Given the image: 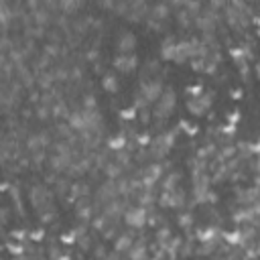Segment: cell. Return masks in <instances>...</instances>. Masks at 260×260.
Listing matches in <instances>:
<instances>
[{"instance_id":"obj_1","label":"cell","mask_w":260,"mask_h":260,"mask_svg":"<svg viewBox=\"0 0 260 260\" xmlns=\"http://www.w3.org/2000/svg\"><path fill=\"white\" fill-rule=\"evenodd\" d=\"M177 134H179V128L177 130H162L160 134H156L148 142L150 160H165L171 154V150L175 148V144H177Z\"/></svg>"},{"instance_id":"obj_2","label":"cell","mask_w":260,"mask_h":260,"mask_svg":"<svg viewBox=\"0 0 260 260\" xmlns=\"http://www.w3.org/2000/svg\"><path fill=\"white\" fill-rule=\"evenodd\" d=\"M165 85L160 79H146L140 83L138 91L134 93V108L142 110V108H152V104L160 98Z\"/></svg>"},{"instance_id":"obj_3","label":"cell","mask_w":260,"mask_h":260,"mask_svg":"<svg viewBox=\"0 0 260 260\" xmlns=\"http://www.w3.org/2000/svg\"><path fill=\"white\" fill-rule=\"evenodd\" d=\"M175 108H177V91H175L173 87H165L162 93H160V98H158V100L152 104V108H150L152 120L158 122V124H165V122L173 116Z\"/></svg>"},{"instance_id":"obj_4","label":"cell","mask_w":260,"mask_h":260,"mask_svg":"<svg viewBox=\"0 0 260 260\" xmlns=\"http://www.w3.org/2000/svg\"><path fill=\"white\" fill-rule=\"evenodd\" d=\"M189 193L179 185L175 189H160L158 191V205L162 209H183L189 205Z\"/></svg>"},{"instance_id":"obj_5","label":"cell","mask_w":260,"mask_h":260,"mask_svg":"<svg viewBox=\"0 0 260 260\" xmlns=\"http://www.w3.org/2000/svg\"><path fill=\"white\" fill-rule=\"evenodd\" d=\"M150 209H152V207H150ZM150 209H148V207H144V205H140V203L130 205V207H126L122 221H124V223H126L130 230L140 232V230H144V228L148 225V215H150Z\"/></svg>"},{"instance_id":"obj_6","label":"cell","mask_w":260,"mask_h":260,"mask_svg":"<svg viewBox=\"0 0 260 260\" xmlns=\"http://www.w3.org/2000/svg\"><path fill=\"white\" fill-rule=\"evenodd\" d=\"M213 100H215V93L213 91H205V89L199 91L197 95H189L187 98V112L191 116H195V118H201L211 110Z\"/></svg>"},{"instance_id":"obj_7","label":"cell","mask_w":260,"mask_h":260,"mask_svg":"<svg viewBox=\"0 0 260 260\" xmlns=\"http://www.w3.org/2000/svg\"><path fill=\"white\" fill-rule=\"evenodd\" d=\"M112 65H114V69L118 73L130 75V73H134L138 69V57H136V53H118L114 57Z\"/></svg>"},{"instance_id":"obj_8","label":"cell","mask_w":260,"mask_h":260,"mask_svg":"<svg viewBox=\"0 0 260 260\" xmlns=\"http://www.w3.org/2000/svg\"><path fill=\"white\" fill-rule=\"evenodd\" d=\"M234 199H236V205H252V203L260 201V189H258L256 185L236 187V191H234Z\"/></svg>"},{"instance_id":"obj_9","label":"cell","mask_w":260,"mask_h":260,"mask_svg":"<svg viewBox=\"0 0 260 260\" xmlns=\"http://www.w3.org/2000/svg\"><path fill=\"white\" fill-rule=\"evenodd\" d=\"M124 211H126V205H124L118 197L112 199V201H108V203H104V209H102V213H104V215L108 217V221H112V223L122 221Z\"/></svg>"},{"instance_id":"obj_10","label":"cell","mask_w":260,"mask_h":260,"mask_svg":"<svg viewBox=\"0 0 260 260\" xmlns=\"http://www.w3.org/2000/svg\"><path fill=\"white\" fill-rule=\"evenodd\" d=\"M134 240H136V236H134V230L132 232H122V234H118L112 242V246H114V250L118 252V254H122V256H126L128 254V250L132 248V244H134Z\"/></svg>"},{"instance_id":"obj_11","label":"cell","mask_w":260,"mask_h":260,"mask_svg":"<svg viewBox=\"0 0 260 260\" xmlns=\"http://www.w3.org/2000/svg\"><path fill=\"white\" fill-rule=\"evenodd\" d=\"M136 47H138V39H136V35L130 32V30L122 32V35L118 37V41H116V49H118V53H134Z\"/></svg>"},{"instance_id":"obj_12","label":"cell","mask_w":260,"mask_h":260,"mask_svg":"<svg viewBox=\"0 0 260 260\" xmlns=\"http://www.w3.org/2000/svg\"><path fill=\"white\" fill-rule=\"evenodd\" d=\"M189 61H191V39H181V41H177L173 63L183 65V63H189Z\"/></svg>"},{"instance_id":"obj_13","label":"cell","mask_w":260,"mask_h":260,"mask_svg":"<svg viewBox=\"0 0 260 260\" xmlns=\"http://www.w3.org/2000/svg\"><path fill=\"white\" fill-rule=\"evenodd\" d=\"M146 256H150L148 240H146V238H136L134 244H132V248L128 250L126 258H130V260H142V258H146Z\"/></svg>"},{"instance_id":"obj_14","label":"cell","mask_w":260,"mask_h":260,"mask_svg":"<svg viewBox=\"0 0 260 260\" xmlns=\"http://www.w3.org/2000/svg\"><path fill=\"white\" fill-rule=\"evenodd\" d=\"M28 199H30V203L39 209V207H43V205H47V203L51 201V193H49L43 185H35V187H30V191H28Z\"/></svg>"},{"instance_id":"obj_15","label":"cell","mask_w":260,"mask_h":260,"mask_svg":"<svg viewBox=\"0 0 260 260\" xmlns=\"http://www.w3.org/2000/svg\"><path fill=\"white\" fill-rule=\"evenodd\" d=\"M181 179H183V173L181 171H175V169H169L165 175H162V179H160V189H175V187H179L181 185Z\"/></svg>"},{"instance_id":"obj_16","label":"cell","mask_w":260,"mask_h":260,"mask_svg":"<svg viewBox=\"0 0 260 260\" xmlns=\"http://www.w3.org/2000/svg\"><path fill=\"white\" fill-rule=\"evenodd\" d=\"M177 223L183 232H191V230H195V215L191 211H187V207H183L177 211Z\"/></svg>"},{"instance_id":"obj_17","label":"cell","mask_w":260,"mask_h":260,"mask_svg":"<svg viewBox=\"0 0 260 260\" xmlns=\"http://www.w3.org/2000/svg\"><path fill=\"white\" fill-rule=\"evenodd\" d=\"M175 49H177V39H173V37L162 39V41H160V59H162V61H171V63H173Z\"/></svg>"},{"instance_id":"obj_18","label":"cell","mask_w":260,"mask_h":260,"mask_svg":"<svg viewBox=\"0 0 260 260\" xmlns=\"http://www.w3.org/2000/svg\"><path fill=\"white\" fill-rule=\"evenodd\" d=\"M104 175L108 177V179H120L122 175H124V167L114 158V160H108L106 165H104Z\"/></svg>"},{"instance_id":"obj_19","label":"cell","mask_w":260,"mask_h":260,"mask_svg":"<svg viewBox=\"0 0 260 260\" xmlns=\"http://www.w3.org/2000/svg\"><path fill=\"white\" fill-rule=\"evenodd\" d=\"M108 148H110V150H114V152L126 150V148H128V138H126V134L110 136V138H108Z\"/></svg>"},{"instance_id":"obj_20","label":"cell","mask_w":260,"mask_h":260,"mask_svg":"<svg viewBox=\"0 0 260 260\" xmlns=\"http://www.w3.org/2000/svg\"><path fill=\"white\" fill-rule=\"evenodd\" d=\"M173 236H175V234H173V230H171L167 223H165V225H156V230H154V244L162 246V244H167Z\"/></svg>"},{"instance_id":"obj_21","label":"cell","mask_w":260,"mask_h":260,"mask_svg":"<svg viewBox=\"0 0 260 260\" xmlns=\"http://www.w3.org/2000/svg\"><path fill=\"white\" fill-rule=\"evenodd\" d=\"M148 14H150V18H152V20L162 22V20H167V18H169V6H167V4H162V2H158V4H154V6H152V10H150Z\"/></svg>"},{"instance_id":"obj_22","label":"cell","mask_w":260,"mask_h":260,"mask_svg":"<svg viewBox=\"0 0 260 260\" xmlns=\"http://www.w3.org/2000/svg\"><path fill=\"white\" fill-rule=\"evenodd\" d=\"M102 87H104V91H108V93H118L120 81H118V77H116L114 73H108V75H104V79H102Z\"/></svg>"},{"instance_id":"obj_23","label":"cell","mask_w":260,"mask_h":260,"mask_svg":"<svg viewBox=\"0 0 260 260\" xmlns=\"http://www.w3.org/2000/svg\"><path fill=\"white\" fill-rule=\"evenodd\" d=\"M75 217H77L81 223H87V221H91V219L95 217V213H93V207H91V205H79V207H77V211H75Z\"/></svg>"},{"instance_id":"obj_24","label":"cell","mask_w":260,"mask_h":260,"mask_svg":"<svg viewBox=\"0 0 260 260\" xmlns=\"http://www.w3.org/2000/svg\"><path fill=\"white\" fill-rule=\"evenodd\" d=\"M83 4V0H59V8L65 12H73Z\"/></svg>"},{"instance_id":"obj_25","label":"cell","mask_w":260,"mask_h":260,"mask_svg":"<svg viewBox=\"0 0 260 260\" xmlns=\"http://www.w3.org/2000/svg\"><path fill=\"white\" fill-rule=\"evenodd\" d=\"M228 6V0H209V8L211 10H223Z\"/></svg>"},{"instance_id":"obj_26","label":"cell","mask_w":260,"mask_h":260,"mask_svg":"<svg viewBox=\"0 0 260 260\" xmlns=\"http://www.w3.org/2000/svg\"><path fill=\"white\" fill-rule=\"evenodd\" d=\"M81 108L93 110V108H98V102L93 100V95H85V100H83V106H81Z\"/></svg>"},{"instance_id":"obj_27","label":"cell","mask_w":260,"mask_h":260,"mask_svg":"<svg viewBox=\"0 0 260 260\" xmlns=\"http://www.w3.org/2000/svg\"><path fill=\"white\" fill-rule=\"evenodd\" d=\"M91 254H93L95 258H108V254H110V252H106V250L100 246V248H93V250H91Z\"/></svg>"},{"instance_id":"obj_28","label":"cell","mask_w":260,"mask_h":260,"mask_svg":"<svg viewBox=\"0 0 260 260\" xmlns=\"http://www.w3.org/2000/svg\"><path fill=\"white\" fill-rule=\"evenodd\" d=\"M252 185H256V187L260 189V173H254V175H252Z\"/></svg>"},{"instance_id":"obj_29","label":"cell","mask_w":260,"mask_h":260,"mask_svg":"<svg viewBox=\"0 0 260 260\" xmlns=\"http://www.w3.org/2000/svg\"><path fill=\"white\" fill-rule=\"evenodd\" d=\"M134 4H144V0H132Z\"/></svg>"}]
</instances>
